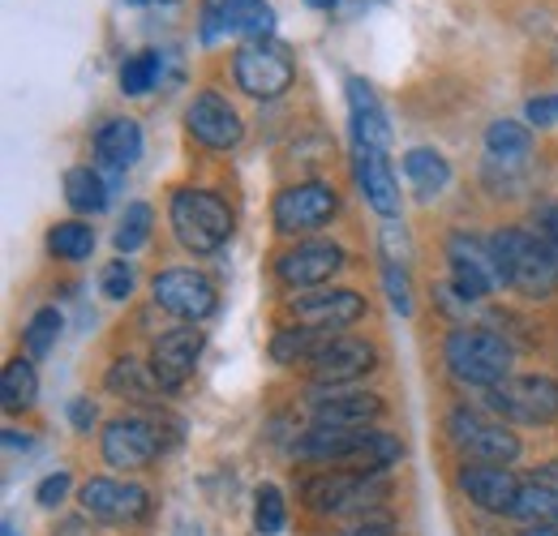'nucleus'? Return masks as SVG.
Here are the masks:
<instances>
[{
  "instance_id": "nucleus-20",
  "label": "nucleus",
  "mask_w": 558,
  "mask_h": 536,
  "mask_svg": "<svg viewBox=\"0 0 558 536\" xmlns=\"http://www.w3.org/2000/svg\"><path fill=\"white\" fill-rule=\"evenodd\" d=\"M310 416H314V425H327V429H369L383 416V400L369 391L331 387L310 400Z\"/></svg>"
},
{
  "instance_id": "nucleus-37",
  "label": "nucleus",
  "mask_w": 558,
  "mask_h": 536,
  "mask_svg": "<svg viewBox=\"0 0 558 536\" xmlns=\"http://www.w3.org/2000/svg\"><path fill=\"white\" fill-rule=\"evenodd\" d=\"M134 283H138V275H134V263H125V258L108 263L104 275H99V288H104L108 301H130L134 296Z\"/></svg>"
},
{
  "instance_id": "nucleus-7",
  "label": "nucleus",
  "mask_w": 558,
  "mask_h": 536,
  "mask_svg": "<svg viewBox=\"0 0 558 536\" xmlns=\"http://www.w3.org/2000/svg\"><path fill=\"white\" fill-rule=\"evenodd\" d=\"M447 434L456 442V451L469 460V464H511L520 460V438L498 425V421H486L482 412H469V407H456L451 421H447Z\"/></svg>"
},
{
  "instance_id": "nucleus-6",
  "label": "nucleus",
  "mask_w": 558,
  "mask_h": 536,
  "mask_svg": "<svg viewBox=\"0 0 558 536\" xmlns=\"http://www.w3.org/2000/svg\"><path fill=\"white\" fill-rule=\"evenodd\" d=\"M486 407L520 425H546L558 416V382L546 374H511L507 382L486 391Z\"/></svg>"
},
{
  "instance_id": "nucleus-12",
  "label": "nucleus",
  "mask_w": 558,
  "mask_h": 536,
  "mask_svg": "<svg viewBox=\"0 0 558 536\" xmlns=\"http://www.w3.org/2000/svg\"><path fill=\"white\" fill-rule=\"evenodd\" d=\"M203 343H207V336L198 327H177V331L155 339L150 343V361H146V374L155 378V387L159 391H181L198 369Z\"/></svg>"
},
{
  "instance_id": "nucleus-42",
  "label": "nucleus",
  "mask_w": 558,
  "mask_h": 536,
  "mask_svg": "<svg viewBox=\"0 0 558 536\" xmlns=\"http://www.w3.org/2000/svg\"><path fill=\"white\" fill-rule=\"evenodd\" d=\"M524 121H529V125H537V130L558 125V95H537V99L524 108Z\"/></svg>"
},
{
  "instance_id": "nucleus-8",
  "label": "nucleus",
  "mask_w": 558,
  "mask_h": 536,
  "mask_svg": "<svg viewBox=\"0 0 558 536\" xmlns=\"http://www.w3.org/2000/svg\"><path fill=\"white\" fill-rule=\"evenodd\" d=\"M336 210H340L336 185H327V181H301V185H288L283 194H276V202H271V223H276L279 236H305V232L331 223Z\"/></svg>"
},
{
  "instance_id": "nucleus-14",
  "label": "nucleus",
  "mask_w": 558,
  "mask_h": 536,
  "mask_svg": "<svg viewBox=\"0 0 558 536\" xmlns=\"http://www.w3.org/2000/svg\"><path fill=\"white\" fill-rule=\"evenodd\" d=\"M378 361L374 343L369 339H352V336H327L318 343V352L305 361L310 378L318 387H349L361 374H369Z\"/></svg>"
},
{
  "instance_id": "nucleus-16",
  "label": "nucleus",
  "mask_w": 558,
  "mask_h": 536,
  "mask_svg": "<svg viewBox=\"0 0 558 536\" xmlns=\"http://www.w3.org/2000/svg\"><path fill=\"white\" fill-rule=\"evenodd\" d=\"M292 314L301 327L331 336V331H344V327L365 318V296L352 288H318V292H301L292 301Z\"/></svg>"
},
{
  "instance_id": "nucleus-18",
  "label": "nucleus",
  "mask_w": 558,
  "mask_h": 536,
  "mask_svg": "<svg viewBox=\"0 0 558 536\" xmlns=\"http://www.w3.org/2000/svg\"><path fill=\"white\" fill-rule=\"evenodd\" d=\"M77 502H82L86 515L108 520V524H134L150 507L142 485H125V480H112V476H90L77 489Z\"/></svg>"
},
{
  "instance_id": "nucleus-36",
  "label": "nucleus",
  "mask_w": 558,
  "mask_h": 536,
  "mask_svg": "<svg viewBox=\"0 0 558 536\" xmlns=\"http://www.w3.org/2000/svg\"><path fill=\"white\" fill-rule=\"evenodd\" d=\"M108 387L121 391V395H130V400H146L150 387H155V378H150V374L142 378V369L134 361H117V365L108 369Z\"/></svg>"
},
{
  "instance_id": "nucleus-41",
  "label": "nucleus",
  "mask_w": 558,
  "mask_h": 536,
  "mask_svg": "<svg viewBox=\"0 0 558 536\" xmlns=\"http://www.w3.org/2000/svg\"><path fill=\"white\" fill-rule=\"evenodd\" d=\"M65 494H70V472H52V476H44L39 480V489H35V502L39 507H57V502H65Z\"/></svg>"
},
{
  "instance_id": "nucleus-47",
  "label": "nucleus",
  "mask_w": 558,
  "mask_h": 536,
  "mask_svg": "<svg viewBox=\"0 0 558 536\" xmlns=\"http://www.w3.org/2000/svg\"><path fill=\"white\" fill-rule=\"evenodd\" d=\"M305 4H310V9H336L340 0H305Z\"/></svg>"
},
{
  "instance_id": "nucleus-35",
  "label": "nucleus",
  "mask_w": 558,
  "mask_h": 536,
  "mask_svg": "<svg viewBox=\"0 0 558 536\" xmlns=\"http://www.w3.org/2000/svg\"><path fill=\"white\" fill-rule=\"evenodd\" d=\"M254 528H258V536L283 533V494L276 485H258V494H254Z\"/></svg>"
},
{
  "instance_id": "nucleus-11",
  "label": "nucleus",
  "mask_w": 558,
  "mask_h": 536,
  "mask_svg": "<svg viewBox=\"0 0 558 536\" xmlns=\"http://www.w3.org/2000/svg\"><path fill=\"white\" fill-rule=\"evenodd\" d=\"M163 451L159 442V425L150 416H112L104 425V464L108 468H121V472H134L155 464Z\"/></svg>"
},
{
  "instance_id": "nucleus-3",
  "label": "nucleus",
  "mask_w": 558,
  "mask_h": 536,
  "mask_svg": "<svg viewBox=\"0 0 558 536\" xmlns=\"http://www.w3.org/2000/svg\"><path fill=\"white\" fill-rule=\"evenodd\" d=\"M168 223L190 254H215L232 236V210L210 190H177L168 202Z\"/></svg>"
},
{
  "instance_id": "nucleus-1",
  "label": "nucleus",
  "mask_w": 558,
  "mask_h": 536,
  "mask_svg": "<svg viewBox=\"0 0 558 536\" xmlns=\"http://www.w3.org/2000/svg\"><path fill=\"white\" fill-rule=\"evenodd\" d=\"M296 455L314 460V464H344L349 472H383L404 455V447L387 429H327V425H314L310 434L296 438Z\"/></svg>"
},
{
  "instance_id": "nucleus-19",
  "label": "nucleus",
  "mask_w": 558,
  "mask_h": 536,
  "mask_svg": "<svg viewBox=\"0 0 558 536\" xmlns=\"http://www.w3.org/2000/svg\"><path fill=\"white\" fill-rule=\"evenodd\" d=\"M336 270H344V249L331 241H296L292 249H283L276 258L279 283H288V288H318Z\"/></svg>"
},
{
  "instance_id": "nucleus-32",
  "label": "nucleus",
  "mask_w": 558,
  "mask_h": 536,
  "mask_svg": "<svg viewBox=\"0 0 558 536\" xmlns=\"http://www.w3.org/2000/svg\"><path fill=\"white\" fill-rule=\"evenodd\" d=\"M150 228H155V210L146 206V202H130L125 206V215H121V223H117V232H112V245H117V254H134L142 249L146 241H150Z\"/></svg>"
},
{
  "instance_id": "nucleus-48",
  "label": "nucleus",
  "mask_w": 558,
  "mask_h": 536,
  "mask_svg": "<svg viewBox=\"0 0 558 536\" xmlns=\"http://www.w3.org/2000/svg\"><path fill=\"white\" fill-rule=\"evenodd\" d=\"M0 533H4V536H17V528H13V524H9V520H4V528H0Z\"/></svg>"
},
{
  "instance_id": "nucleus-2",
  "label": "nucleus",
  "mask_w": 558,
  "mask_h": 536,
  "mask_svg": "<svg viewBox=\"0 0 558 536\" xmlns=\"http://www.w3.org/2000/svg\"><path fill=\"white\" fill-rule=\"evenodd\" d=\"M489 254L498 263L502 288H515L529 301H546L558 292V263L546 241L529 228H498L489 236Z\"/></svg>"
},
{
  "instance_id": "nucleus-21",
  "label": "nucleus",
  "mask_w": 558,
  "mask_h": 536,
  "mask_svg": "<svg viewBox=\"0 0 558 536\" xmlns=\"http://www.w3.org/2000/svg\"><path fill=\"white\" fill-rule=\"evenodd\" d=\"M460 489L469 494V502H477L482 511H494V515H511L515 498H520L515 472L502 468V464H464L460 468Z\"/></svg>"
},
{
  "instance_id": "nucleus-33",
  "label": "nucleus",
  "mask_w": 558,
  "mask_h": 536,
  "mask_svg": "<svg viewBox=\"0 0 558 536\" xmlns=\"http://www.w3.org/2000/svg\"><path fill=\"white\" fill-rule=\"evenodd\" d=\"M159 69H163V57H159V52H138V57H130V61L121 65V90L134 95V99L146 95V90H155Z\"/></svg>"
},
{
  "instance_id": "nucleus-23",
  "label": "nucleus",
  "mask_w": 558,
  "mask_h": 536,
  "mask_svg": "<svg viewBox=\"0 0 558 536\" xmlns=\"http://www.w3.org/2000/svg\"><path fill=\"white\" fill-rule=\"evenodd\" d=\"M349 117H352V142L356 146H374V150H387L391 146V125H387V112L374 95V86L365 77H349Z\"/></svg>"
},
{
  "instance_id": "nucleus-15",
  "label": "nucleus",
  "mask_w": 558,
  "mask_h": 536,
  "mask_svg": "<svg viewBox=\"0 0 558 536\" xmlns=\"http://www.w3.org/2000/svg\"><path fill=\"white\" fill-rule=\"evenodd\" d=\"M215 35H245V39H271L276 35V9L267 0H203V39Z\"/></svg>"
},
{
  "instance_id": "nucleus-5",
  "label": "nucleus",
  "mask_w": 558,
  "mask_h": 536,
  "mask_svg": "<svg viewBox=\"0 0 558 536\" xmlns=\"http://www.w3.org/2000/svg\"><path fill=\"white\" fill-rule=\"evenodd\" d=\"M232 77L250 99H279L296 82V61L279 39H245L232 57Z\"/></svg>"
},
{
  "instance_id": "nucleus-39",
  "label": "nucleus",
  "mask_w": 558,
  "mask_h": 536,
  "mask_svg": "<svg viewBox=\"0 0 558 536\" xmlns=\"http://www.w3.org/2000/svg\"><path fill=\"white\" fill-rule=\"evenodd\" d=\"M533 223H537V236L546 241V249L555 254V263H558V202H537Z\"/></svg>"
},
{
  "instance_id": "nucleus-22",
  "label": "nucleus",
  "mask_w": 558,
  "mask_h": 536,
  "mask_svg": "<svg viewBox=\"0 0 558 536\" xmlns=\"http://www.w3.org/2000/svg\"><path fill=\"white\" fill-rule=\"evenodd\" d=\"M356 185L365 202L383 215V219H396L400 215V185H396V172L387 163V150H374V146H356Z\"/></svg>"
},
{
  "instance_id": "nucleus-43",
  "label": "nucleus",
  "mask_w": 558,
  "mask_h": 536,
  "mask_svg": "<svg viewBox=\"0 0 558 536\" xmlns=\"http://www.w3.org/2000/svg\"><path fill=\"white\" fill-rule=\"evenodd\" d=\"M95 416H99V412H95V403H90V400H73L70 403V421H73V429H77V434H90Z\"/></svg>"
},
{
  "instance_id": "nucleus-24",
  "label": "nucleus",
  "mask_w": 558,
  "mask_h": 536,
  "mask_svg": "<svg viewBox=\"0 0 558 536\" xmlns=\"http://www.w3.org/2000/svg\"><path fill=\"white\" fill-rule=\"evenodd\" d=\"M95 159L108 172H130L142 159V130L130 117H112L99 134H95Z\"/></svg>"
},
{
  "instance_id": "nucleus-46",
  "label": "nucleus",
  "mask_w": 558,
  "mask_h": 536,
  "mask_svg": "<svg viewBox=\"0 0 558 536\" xmlns=\"http://www.w3.org/2000/svg\"><path fill=\"white\" fill-rule=\"evenodd\" d=\"M537 480H546L550 489H558V460H555V464H546V468L537 472Z\"/></svg>"
},
{
  "instance_id": "nucleus-49",
  "label": "nucleus",
  "mask_w": 558,
  "mask_h": 536,
  "mask_svg": "<svg viewBox=\"0 0 558 536\" xmlns=\"http://www.w3.org/2000/svg\"><path fill=\"white\" fill-rule=\"evenodd\" d=\"M130 4H146V0H130Z\"/></svg>"
},
{
  "instance_id": "nucleus-17",
  "label": "nucleus",
  "mask_w": 558,
  "mask_h": 536,
  "mask_svg": "<svg viewBox=\"0 0 558 536\" xmlns=\"http://www.w3.org/2000/svg\"><path fill=\"white\" fill-rule=\"evenodd\" d=\"M185 130H190L194 142H203L210 150H236L241 137H245V125H241L236 108L223 95H215V90H203L185 108Z\"/></svg>"
},
{
  "instance_id": "nucleus-31",
  "label": "nucleus",
  "mask_w": 558,
  "mask_h": 536,
  "mask_svg": "<svg viewBox=\"0 0 558 536\" xmlns=\"http://www.w3.org/2000/svg\"><path fill=\"white\" fill-rule=\"evenodd\" d=\"M511 515L524 520V524H558V489H550L546 480L520 485V498H515Z\"/></svg>"
},
{
  "instance_id": "nucleus-44",
  "label": "nucleus",
  "mask_w": 558,
  "mask_h": 536,
  "mask_svg": "<svg viewBox=\"0 0 558 536\" xmlns=\"http://www.w3.org/2000/svg\"><path fill=\"white\" fill-rule=\"evenodd\" d=\"M344 536H396V528H387V524H356Z\"/></svg>"
},
{
  "instance_id": "nucleus-34",
  "label": "nucleus",
  "mask_w": 558,
  "mask_h": 536,
  "mask_svg": "<svg viewBox=\"0 0 558 536\" xmlns=\"http://www.w3.org/2000/svg\"><path fill=\"white\" fill-rule=\"evenodd\" d=\"M57 336H61V314H57L52 305L35 309V314H31V322H26V331H22L31 356H48V352H52V343H57Z\"/></svg>"
},
{
  "instance_id": "nucleus-26",
  "label": "nucleus",
  "mask_w": 558,
  "mask_h": 536,
  "mask_svg": "<svg viewBox=\"0 0 558 536\" xmlns=\"http://www.w3.org/2000/svg\"><path fill=\"white\" fill-rule=\"evenodd\" d=\"M35 400H39L35 365L26 356H13L4 365V374H0V403H4V412H26Z\"/></svg>"
},
{
  "instance_id": "nucleus-13",
  "label": "nucleus",
  "mask_w": 558,
  "mask_h": 536,
  "mask_svg": "<svg viewBox=\"0 0 558 536\" xmlns=\"http://www.w3.org/2000/svg\"><path fill=\"white\" fill-rule=\"evenodd\" d=\"M447 263H451V288L456 296L469 305V301H482L489 296L502 279H498V263L489 254V241H477L469 232H456L447 241Z\"/></svg>"
},
{
  "instance_id": "nucleus-9",
  "label": "nucleus",
  "mask_w": 558,
  "mask_h": 536,
  "mask_svg": "<svg viewBox=\"0 0 558 536\" xmlns=\"http://www.w3.org/2000/svg\"><path fill=\"white\" fill-rule=\"evenodd\" d=\"M150 292H155V305H159L163 314H172V318H181V322H190V327L210 318L215 305H219L215 283H210L203 270H190V267L159 270L155 283H150Z\"/></svg>"
},
{
  "instance_id": "nucleus-25",
  "label": "nucleus",
  "mask_w": 558,
  "mask_h": 536,
  "mask_svg": "<svg viewBox=\"0 0 558 536\" xmlns=\"http://www.w3.org/2000/svg\"><path fill=\"white\" fill-rule=\"evenodd\" d=\"M404 176H409L413 194L429 202L451 185V163H447L434 146H413V150L404 155Z\"/></svg>"
},
{
  "instance_id": "nucleus-45",
  "label": "nucleus",
  "mask_w": 558,
  "mask_h": 536,
  "mask_svg": "<svg viewBox=\"0 0 558 536\" xmlns=\"http://www.w3.org/2000/svg\"><path fill=\"white\" fill-rule=\"evenodd\" d=\"M524 536H558V524H529Z\"/></svg>"
},
{
  "instance_id": "nucleus-4",
  "label": "nucleus",
  "mask_w": 558,
  "mask_h": 536,
  "mask_svg": "<svg viewBox=\"0 0 558 536\" xmlns=\"http://www.w3.org/2000/svg\"><path fill=\"white\" fill-rule=\"evenodd\" d=\"M442 356H447V369L469 382V387H498L511 378V343L494 331H482V327H460L451 331L447 343H442Z\"/></svg>"
},
{
  "instance_id": "nucleus-38",
  "label": "nucleus",
  "mask_w": 558,
  "mask_h": 536,
  "mask_svg": "<svg viewBox=\"0 0 558 536\" xmlns=\"http://www.w3.org/2000/svg\"><path fill=\"white\" fill-rule=\"evenodd\" d=\"M383 288H387V301L396 314H413V283H409V270L387 263L383 267Z\"/></svg>"
},
{
  "instance_id": "nucleus-29",
  "label": "nucleus",
  "mask_w": 558,
  "mask_h": 536,
  "mask_svg": "<svg viewBox=\"0 0 558 536\" xmlns=\"http://www.w3.org/2000/svg\"><path fill=\"white\" fill-rule=\"evenodd\" d=\"M327 339V331H314V327H283V331H276V339H271V361L276 365H305L314 352H318V343Z\"/></svg>"
},
{
  "instance_id": "nucleus-28",
  "label": "nucleus",
  "mask_w": 558,
  "mask_h": 536,
  "mask_svg": "<svg viewBox=\"0 0 558 536\" xmlns=\"http://www.w3.org/2000/svg\"><path fill=\"white\" fill-rule=\"evenodd\" d=\"M65 202L77 215H99L108 206V185L95 168H70L65 172Z\"/></svg>"
},
{
  "instance_id": "nucleus-10",
  "label": "nucleus",
  "mask_w": 558,
  "mask_h": 536,
  "mask_svg": "<svg viewBox=\"0 0 558 536\" xmlns=\"http://www.w3.org/2000/svg\"><path fill=\"white\" fill-rule=\"evenodd\" d=\"M383 498L378 472H318L305 480V502L318 515H344V511H361L374 507Z\"/></svg>"
},
{
  "instance_id": "nucleus-30",
  "label": "nucleus",
  "mask_w": 558,
  "mask_h": 536,
  "mask_svg": "<svg viewBox=\"0 0 558 536\" xmlns=\"http://www.w3.org/2000/svg\"><path fill=\"white\" fill-rule=\"evenodd\" d=\"M90 249H95V228L82 219H65L48 232V254H57L61 263H82L90 258Z\"/></svg>"
},
{
  "instance_id": "nucleus-40",
  "label": "nucleus",
  "mask_w": 558,
  "mask_h": 536,
  "mask_svg": "<svg viewBox=\"0 0 558 536\" xmlns=\"http://www.w3.org/2000/svg\"><path fill=\"white\" fill-rule=\"evenodd\" d=\"M383 258L396 263V267L409 263V236H404V228L396 219H387V228H383Z\"/></svg>"
},
{
  "instance_id": "nucleus-27",
  "label": "nucleus",
  "mask_w": 558,
  "mask_h": 536,
  "mask_svg": "<svg viewBox=\"0 0 558 536\" xmlns=\"http://www.w3.org/2000/svg\"><path fill=\"white\" fill-rule=\"evenodd\" d=\"M486 150L494 163H520L533 150V130L520 121H494L486 130Z\"/></svg>"
}]
</instances>
